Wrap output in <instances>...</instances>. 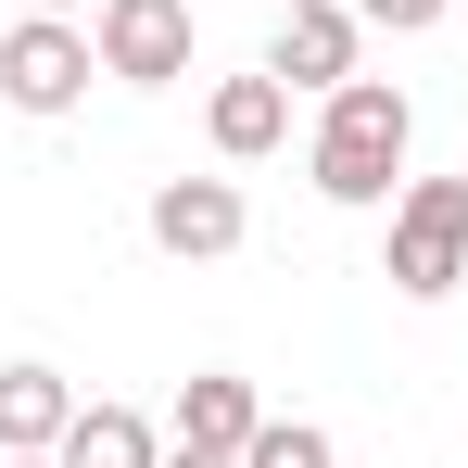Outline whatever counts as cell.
<instances>
[{
	"mask_svg": "<svg viewBox=\"0 0 468 468\" xmlns=\"http://www.w3.org/2000/svg\"><path fill=\"white\" fill-rule=\"evenodd\" d=\"M89 51L127 89H177L190 77V0H89Z\"/></svg>",
	"mask_w": 468,
	"mask_h": 468,
	"instance_id": "277c9868",
	"label": "cell"
},
{
	"mask_svg": "<svg viewBox=\"0 0 468 468\" xmlns=\"http://www.w3.org/2000/svg\"><path fill=\"white\" fill-rule=\"evenodd\" d=\"M355 13H367V26H392V38H418V26H443L456 0H355Z\"/></svg>",
	"mask_w": 468,
	"mask_h": 468,
	"instance_id": "7c38bea8",
	"label": "cell"
},
{
	"mask_svg": "<svg viewBox=\"0 0 468 468\" xmlns=\"http://www.w3.org/2000/svg\"><path fill=\"white\" fill-rule=\"evenodd\" d=\"M240 177H165L153 190V253H177V266H216V253H240Z\"/></svg>",
	"mask_w": 468,
	"mask_h": 468,
	"instance_id": "8992f818",
	"label": "cell"
},
{
	"mask_svg": "<svg viewBox=\"0 0 468 468\" xmlns=\"http://www.w3.org/2000/svg\"><path fill=\"white\" fill-rule=\"evenodd\" d=\"M456 26H468V0H456Z\"/></svg>",
	"mask_w": 468,
	"mask_h": 468,
	"instance_id": "2e32d148",
	"label": "cell"
},
{
	"mask_svg": "<svg viewBox=\"0 0 468 468\" xmlns=\"http://www.w3.org/2000/svg\"><path fill=\"white\" fill-rule=\"evenodd\" d=\"M0 468H64V456H0Z\"/></svg>",
	"mask_w": 468,
	"mask_h": 468,
	"instance_id": "5bb4252c",
	"label": "cell"
},
{
	"mask_svg": "<svg viewBox=\"0 0 468 468\" xmlns=\"http://www.w3.org/2000/svg\"><path fill=\"white\" fill-rule=\"evenodd\" d=\"M405 153H418V101L392 77H342L329 114H316V140H304V177L342 216H380L392 190H405Z\"/></svg>",
	"mask_w": 468,
	"mask_h": 468,
	"instance_id": "6da1fadb",
	"label": "cell"
},
{
	"mask_svg": "<svg viewBox=\"0 0 468 468\" xmlns=\"http://www.w3.org/2000/svg\"><path fill=\"white\" fill-rule=\"evenodd\" d=\"M240 468H342V443H329L316 418H266V431L240 443Z\"/></svg>",
	"mask_w": 468,
	"mask_h": 468,
	"instance_id": "8fae6325",
	"label": "cell"
},
{
	"mask_svg": "<svg viewBox=\"0 0 468 468\" xmlns=\"http://www.w3.org/2000/svg\"><path fill=\"white\" fill-rule=\"evenodd\" d=\"M64 431H77V392L64 367H0V456H64Z\"/></svg>",
	"mask_w": 468,
	"mask_h": 468,
	"instance_id": "ba28073f",
	"label": "cell"
},
{
	"mask_svg": "<svg viewBox=\"0 0 468 468\" xmlns=\"http://www.w3.org/2000/svg\"><path fill=\"white\" fill-rule=\"evenodd\" d=\"M64 468H165V431L140 405H77V431H64Z\"/></svg>",
	"mask_w": 468,
	"mask_h": 468,
	"instance_id": "30bf717a",
	"label": "cell"
},
{
	"mask_svg": "<svg viewBox=\"0 0 468 468\" xmlns=\"http://www.w3.org/2000/svg\"><path fill=\"white\" fill-rule=\"evenodd\" d=\"M165 468H240L229 443H177V431H165Z\"/></svg>",
	"mask_w": 468,
	"mask_h": 468,
	"instance_id": "4fadbf2b",
	"label": "cell"
},
{
	"mask_svg": "<svg viewBox=\"0 0 468 468\" xmlns=\"http://www.w3.org/2000/svg\"><path fill=\"white\" fill-rule=\"evenodd\" d=\"M26 13H77V0H26Z\"/></svg>",
	"mask_w": 468,
	"mask_h": 468,
	"instance_id": "9a60e30c",
	"label": "cell"
},
{
	"mask_svg": "<svg viewBox=\"0 0 468 468\" xmlns=\"http://www.w3.org/2000/svg\"><path fill=\"white\" fill-rule=\"evenodd\" d=\"M253 431H266V405H253V380H240V367H190V380H177V443H253Z\"/></svg>",
	"mask_w": 468,
	"mask_h": 468,
	"instance_id": "9c48e42d",
	"label": "cell"
},
{
	"mask_svg": "<svg viewBox=\"0 0 468 468\" xmlns=\"http://www.w3.org/2000/svg\"><path fill=\"white\" fill-rule=\"evenodd\" d=\"M203 140H216V165H266L292 140V89L279 77H216L203 89Z\"/></svg>",
	"mask_w": 468,
	"mask_h": 468,
	"instance_id": "52a82bcc",
	"label": "cell"
},
{
	"mask_svg": "<svg viewBox=\"0 0 468 468\" xmlns=\"http://www.w3.org/2000/svg\"><path fill=\"white\" fill-rule=\"evenodd\" d=\"M355 38H367V13H355V0H292V13H279V38H266V77L329 101V89L355 77Z\"/></svg>",
	"mask_w": 468,
	"mask_h": 468,
	"instance_id": "5b68a950",
	"label": "cell"
},
{
	"mask_svg": "<svg viewBox=\"0 0 468 468\" xmlns=\"http://www.w3.org/2000/svg\"><path fill=\"white\" fill-rule=\"evenodd\" d=\"M380 279L405 292V304H443V292L468 279V177H405V190H392Z\"/></svg>",
	"mask_w": 468,
	"mask_h": 468,
	"instance_id": "7a4b0ae2",
	"label": "cell"
},
{
	"mask_svg": "<svg viewBox=\"0 0 468 468\" xmlns=\"http://www.w3.org/2000/svg\"><path fill=\"white\" fill-rule=\"evenodd\" d=\"M89 77H101V51H89L77 13H26V26H0V101H13V114H77Z\"/></svg>",
	"mask_w": 468,
	"mask_h": 468,
	"instance_id": "3957f363",
	"label": "cell"
}]
</instances>
